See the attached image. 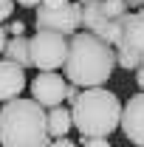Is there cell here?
<instances>
[{
    "label": "cell",
    "mask_w": 144,
    "mask_h": 147,
    "mask_svg": "<svg viewBox=\"0 0 144 147\" xmlns=\"http://www.w3.org/2000/svg\"><path fill=\"white\" fill-rule=\"evenodd\" d=\"M23 31H26V23H23V20H14V23L9 26V34L11 37H23Z\"/></svg>",
    "instance_id": "obj_15"
},
{
    "label": "cell",
    "mask_w": 144,
    "mask_h": 147,
    "mask_svg": "<svg viewBox=\"0 0 144 147\" xmlns=\"http://www.w3.org/2000/svg\"><path fill=\"white\" fill-rule=\"evenodd\" d=\"M68 79L62 76V74H57V71H42V74H37L34 79H31V99L34 102H40L45 110H51V108H59L62 102H65V93H68Z\"/></svg>",
    "instance_id": "obj_8"
},
{
    "label": "cell",
    "mask_w": 144,
    "mask_h": 147,
    "mask_svg": "<svg viewBox=\"0 0 144 147\" xmlns=\"http://www.w3.org/2000/svg\"><path fill=\"white\" fill-rule=\"evenodd\" d=\"M37 31H57V34L73 37L82 31V3H68L62 9H37Z\"/></svg>",
    "instance_id": "obj_7"
},
{
    "label": "cell",
    "mask_w": 144,
    "mask_h": 147,
    "mask_svg": "<svg viewBox=\"0 0 144 147\" xmlns=\"http://www.w3.org/2000/svg\"><path fill=\"white\" fill-rule=\"evenodd\" d=\"M116 65H119L116 48L105 42L102 37L90 31H79L71 37V51L65 59V79L71 85H79L82 91L102 88L113 76Z\"/></svg>",
    "instance_id": "obj_1"
},
{
    "label": "cell",
    "mask_w": 144,
    "mask_h": 147,
    "mask_svg": "<svg viewBox=\"0 0 144 147\" xmlns=\"http://www.w3.org/2000/svg\"><path fill=\"white\" fill-rule=\"evenodd\" d=\"M48 110L34 99H11L0 108V147H48Z\"/></svg>",
    "instance_id": "obj_2"
},
{
    "label": "cell",
    "mask_w": 144,
    "mask_h": 147,
    "mask_svg": "<svg viewBox=\"0 0 144 147\" xmlns=\"http://www.w3.org/2000/svg\"><path fill=\"white\" fill-rule=\"evenodd\" d=\"M116 59L124 71H139V65L144 62V6L139 11H130L116 42Z\"/></svg>",
    "instance_id": "obj_6"
},
{
    "label": "cell",
    "mask_w": 144,
    "mask_h": 147,
    "mask_svg": "<svg viewBox=\"0 0 144 147\" xmlns=\"http://www.w3.org/2000/svg\"><path fill=\"white\" fill-rule=\"evenodd\" d=\"M9 28H0V54H3V51H6V45H9Z\"/></svg>",
    "instance_id": "obj_18"
},
{
    "label": "cell",
    "mask_w": 144,
    "mask_h": 147,
    "mask_svg": "<svg viewBox=\"0 0 144 147\" xmlns=\"http://www.w3.org/2000/svg\"><path fill=\"white\" fill-rule=\"evenodd\" d=\"M122 133L136 147H144V91L133 93L122 113Z\"/></svg>",
    "instance_id": "obj_9"
},
{
    "label": "cell",
    "mask_w": 144,
    "mask_h": 147,
    "mask_svg": "<svg viewBox=\"0 0 144 147\" xmlns=\"http://www.w3.org/2000/svg\"><path fill=\"white\" fill-rule=\"evenodd\" d=\"M3 59L17 62L20 68H31V40L28 37H11L6 51H3Z\"/></svg>",
    "instance_id": "obj_11"
},
{
    "label": "cell",
    "mask_w": 144,
    "mask_h": 147,
    "mask_svg": "<svg viewBox=\"0 0 144 147\" xmlns=\"http://www.w3.org/2000/svg\"><path fill=\"white\" fill-rule=\"evenodd\" d=\"M68 51H71V37H65V34L37 31V34L31 37V65H34L40 74L65 68Z\"/></svg>",
    "instance_id": "obj_5"
},
{
    "label": "cell",
    "mask_w": 144,
    "mask_h": 147,
    "mask_svg": "<svg viewBox=\"0 0 144 147\" xmlns=\"http://www.w3.org/2000/svg\"><path fill=\"white\" fill-rule=\"evenodd\" d=\"M122 3H124L127 9H141L144 6V0H122Z\"/></svg>",
    "instance_id": "obj_21"
},
{
    "label": "cell",
    "mask_w": 144,
    "mask_h": 147,
    "mask_svg": "<svg viewBox=\"0 0 144 147\" xmlns=\"http://www.w3.org/2000/svg\"><path fill=\"white\" fill-rule=\"evenodd\" d=\"M48 147H76V142H71V139H54Z\"/></svg>",
    "instance_id": "obj_17"
},
{
    "label": "cell",
    "mask_w": 144,
    "mask_h": 147,
    "mask_svg": "<svg viewBox=\"0 0 144 147\" xmlns=\"http://www.w3.org/2000/svg\"><path fill=\"white\" fill-rule=\"evenodd\" d=\"M68 3H71V0H42L40 6H42V9H62V6H68Z\"/></svg>",
    "instance_id": "obj_16"
},
{
    "label": "cell",
    "mask_w": 144,
    "mask_h": 147,
    "mask_svg": "<svg viewBox=\"0 0 144 147\" xmlns=\"http://www.w3.org/2000/svg\"><path fill=\"white\" fill-rule=\"evenodd\" d=\"M136 85H139V88L144 91V62L139 65V71H136Z\"/></svg>",
    "instance_id": "obj_19"
},
{
    "label": "cell",
    "mask_w": 144,
    "mask_h": 147,
    "mask_svg": "<svg viewBox=\"0 0 144 147\" xmlns=\"http://www.w3.org/2000/svg\"><path fill=\"white\" fill-rule=\"evenodd\" d=\"M26 91V68H20L17 62L0 59V102H11L20 99V93Z\"/></svg>",
    "instance_id": "obj_10"
},
{
    "label": "cell",
    "mask_w": 144,
    "mask_h": 147,
    "mask_svg": "<svg viewBox=\"0 0 144 147\" xmlns=\"http://www.w3.org/2000/svg\"><path fill=\"white\" fill-rule=\"evenodd\" d=\"M73 127V116L68 108H51L48 110V130H51V139H68V130Z\"/></svg>",
    "instance_id": "obj_12"
},
{
    "label": "cell",
    "mask_w": 144,
    "mask_h": 147,
    "mask_svg": "<svg viewBox=\"0 0 144 147\" xmlns=\"http://www.w3.org/2000/svg\"><path fill=\"white\" fill-rule=\"evenodd\" d=\"M127 17H130V9L122 0H99V3L82 6V31L102 37L105 42L116 48Z\"/></svg>",
    "instance_id": "obj_4"
},
{
    "label": "cell",
    "mask_w": 144,
    "mask_h": 147,
    "mask_svg": "<svg viewBox=\"0 0 144 147\" xmlns=\"http://www.w3.org/2000/svg\"><path fill=\"white\" fill-rule=\"evenodd\" d=\"M82 6H90V3H99V0H79Z\"/></svg>",
    "instance_id": "obj_22"
},
{
    "label": "cell",
    "mask_w": 144,
    "mask_h": 147,
    "mask_svg": "<svg viewBox=\"0 0 144 147\" xmlns=\"http://www.w3.org/2000/svg\"><path fill=\"white\" fill-rule=\"evenodd\" d=\"M17 6H23V9H34V6H40L42 0H14Z\"/></svg>",
    "instance_id": "obj_20"
},
{
    "label": "cell",
    "mask_w": 144,
    "mask_h": 147,
    "mask_svg": "<svg viewBox=\"0 0 144 147\" xmlns=\"http://www.w3.org/2000/svg\"><path fill=\"white\" fill-rule=\"evenodd\" d=\"M14 6H17L14 0H0V23L11 17V11H14Z\"/></svg>",
    "instance_id": "obj_13"
},
{
    "label": "cell",
    "mask_w": 144,
    "mask_h": 147,
    "mask_svg": "<svg viewBox=\"0 0 144 147\" xmlns=\"http://www.w3.org/2000/svg\"><path fill=\"white\" fill-rule=\"evenodd\" d=\"M79 144L82 147H110L108 139H79Z\"/></svg>",
    "instance_id": "obj_14"
},
{
    "label": "cell",
    "mask_w": 144,
    "mask_h": 147,
    "mask_svg": "<svg viewBox=\"0 0 144 147\" xmlns=\"http://www.w3.org/2000/svg\"><path fill=\"white\" fill-rule=\"evenodd\" d=\"M122 99L108 88H88L71 105L73 127L82 139H108L113 130L122 127Z\"/></svg>",
    "instance_id": "obj_3"
}]
</instances>
